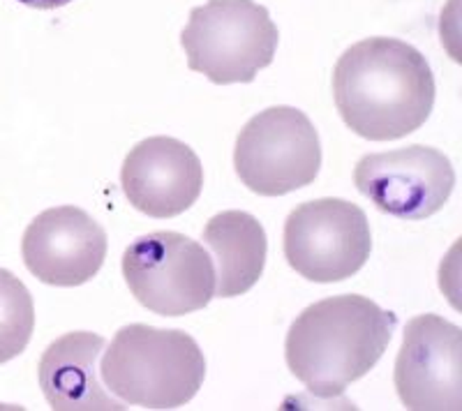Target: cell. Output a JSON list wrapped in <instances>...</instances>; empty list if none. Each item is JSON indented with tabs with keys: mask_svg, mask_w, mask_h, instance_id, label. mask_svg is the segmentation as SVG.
<instances>
[{
	"mask_svg": "<svg viewBox=\"0 0 462 411\" xmlns=\"http://www.w3.org/2000/svg\"><path fill=\"white\" fill-rule=\"evenodd\" d=\"M35 328L32 296L22 279L0 269V365L26 352Z\"/></svg>",
	"mask_w": 462,
	"mask_h": 411,
	"instance_id": "obj_14",
	"label": "cell"
},
{
	"mask_svg": "<svg viewBox=\"0 0 462 411\" xmlns=\"http://www.w3.org/2000/svg\"><path fill=\"white\" fill-rule=\"evenodd\" d=\"M393 331V312L382 310L365 296H333L296 316L287 333L284 359L312 396L331 400L377 365Z\"/></svg>",
	"mask_w": 462,
	"mask_h": 411,
	"instance_id": "obj_2",
	"label": "cell"
},
{
	"mask_svg": "<svg viewBox=\"0 0 462 411\" xmlns=\"http://www.w3.org/2000/svg\"><path fill=\"white\" fill-rule=\"evenodd\" d=\"M26 269L51 287H79L100 273L106 259V232L77 206L40 213L23 233Z\"/></svg>",
	"mask_w": 462,
	"mask_h": 411,
	"instance_id": "obj_10",
	"label": "cell"
},
{
	"mask_svg": "<svg viewBox=\"0 0 462 411\" xmlns=\"http://www.w3.org/2000/svg\"><path fill=\"white\" fill-rule=\"evenodd\" d=\"M234 167L241 183L254 195H289L310 185L319 174V134L300 109H263L238 134Z\"/></svg>",
	"mask_w": 462,
	"mask_h": 411,
	"instance_id": "obj_5",
	"label": "cell"
},
{
	"mask_svg": "<svg viewBox=\"0 0 462 411\" xmlns=\"http://www.w3.org/2000/svg\"><path fill=\"white\" fill-rule=\"evenodd\" d=\"M206 361L195 338L132 324L102 352L100 379L123 402L146 409H176L199 393Z\"/></svg>",
	"mask_w": 462,
	"mask_h": 411,
	"instance_id": "obj_3",
	"label": "cell"
},
{
	"mask_svg": "<svg viewBox=\"0 0 462 411\" xmlns=\"http://www.w3.org/2000/svg\"><path fill=\"white\" fill-rule=\"evenodd\" d=\"M333 97L345 125L370 142L416 132L435 106V77L426 56L393 37H368L340 56Z\"/></svg>",
	"mask_w": 462,
	"mask_h": 411,
	"instance_id": "obj_1",
	"label": "cell"
},
{
	"mask_svg": "<svg viewBox=\"0 0 462 411\" xmlns=\"http://www.w3.org/2000/svg\"><path fill=\"white\" fill-rule=\"evenodd\" d=\"M204 242L217 261L216 294L234 298L253 289L266 264V232L257 217L243 211H225L210 217Z\"/></svg>",
	"mask_w": 462,
	"mask_h": 411,
	"instance_id": "obj_13",
	"label": "cell"
},
{
	"mask_svg": "<svg viewBox=\"0 0 462 411\" xmlns=\"http://www.w3.org/2000/svg\"><path fill=\"white\" fill-rule=\"evenodd\" d=\"M373 236L365 213L345 199L305 201L284 222V259L310 282H340L365 266Z\"/></svg>",
	"mask_w": 462,
	"mask_h": 411,
	"instance_id": "obj_7",
	"label": "cell"
},
{
	"mask_svg": "<svg viewBox=\"0 0 462 411\" xmlns=\"http://www.w3.org/2000/svg\"><path fill=\"white\" fill-rule=\"evenodd\" d=\"M278 26L254 0H208L189 12L180 44L188 68L217 86L250 84L278 49Z\"/></svg>",
	"mask_w": 462,
	"mask_h": 411,
	"instance_id": "obj_4",
	"label": "cell"
},
{
	"mask_svg": "<svg viewBox=\"0 0 462 411\" xmlns=\"http://www.w3.org/2000/svg\"><path fill=\"white\" fill-rule=\"evenodd\" d=\"M123 278L146 310L183 316L216 296V269L199 242L176 232L137 238L123 254Z\"/></svg>",
	"mask_w": 462,
	"mask_h": 411,
	"instance_id": "obj_6",
	"label": "cell"
},
{
	"mask_svg": "<svg viewBox=\"0 0 462 411\" xmlns=\"http://www.w3.org/2000/svg\"><path fill=\"white\" fill-rule=\"evenodd\" d=\"M354 183L370 204L400 220H426L444 208L456 185L451 160L437 148L407 146L365 155L356 162Z\"/></svg>",
	"mask_w": 462,
	"mask_h": 411,
	"instance_id": "obj_8",
	"label": "cell"
},
{
	"mask_svg": "<svg viewBox=\"0 0 462 411\" xmlns=\"http://www.w3.org/2000/svg\"><path fill=\"white\" fill-rule=\"evenodd\" d=\"M123 195L148 217H176L195 204L204 187V167L188 143L151 137L127 153L121 169Z\"/></svg>",
	"mask_w": 462,
	"mask_h": 411,
	"instance_id": "obj_11",
	"label": "cell"
},
{
	"mask_svg": "<svg viewBox=\"0 0 462 411\" xmlns=\"http://www.w3.org/2000/svg\"><path fill=\"white\" fill-rule=\"evenodd\" d=\"M105 338L77 331L58 338L42 353L37 377L49 406L56 411H118L125 409L102 386L97 361Z\"/></svg>",
	"mask_w": 462,
	"mask_h": 411,
	"instance_id": "obj_12",
	"label": "cell"
},
{
	"mask_svg": "<svg viewBox=\"0 0 462 411\" xmlns=\"http://www.w3.org/2000/svg\"><path fill=\"white\" fill-rule=\"evenodd\" d=\"M395 388L407 409H462V333L437 315L414 316L395 361Z\"/></svg>",
	"mask_w": 462,
	"mask_h": 411,
	"instance_id": "obj_9",
	"label": "cell"
},
{
	"mask_svg": "<svg viewBox=\"0 0 462 411\" xmlns=\"http://www.w3.org/2000/svg\"><path fill=\"white\" fill-rule=\"evenodd\" d=\"M23 5L35 7V10H56V7L69 5L72 0H19Z\"/></svg>",
	"mask_w": 462,
	"mask_h": 411,
	"instance_id": "obj_15",
	"label": "cell"
}]
</instances>
